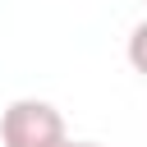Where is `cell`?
<instances>
[{
	"mask_svg": "<svg viewBox=\"0 0 147 147\" xmlns=\"http://www.w3.org/2000/svg\"><path fill=\"white\" fill-rule=\"evenodd\" d=\"M64 115L41 96H18L0 115V142L5 147H55L64 142Z\"/></svg>",
	"mask_w": 147,
	"mask_h": 147,
	"instance_id": "6da1fadb",
	"label": "cell"
},
{
	"mask_svg": "<svg viewBox=\"0 0 147 147\" xmlns=\"http://www.w3.org/2000/svg\"><path fill=\"white\" fill-rule=\"evenodd\" d=\"M124 55H129L133 74H142V78H147V23H138V28L129 32V46H124Z\"/></svg>",
	"mask_w": 147,
	"mask_h": 147,
	"instance_id": "7a4b0ae2",
	"label": "cell"
},
{
	"mask_svg": "<svg viewBox=\"0 0 147 147\" xmlns=\"http://www.w3.org/2000/svg\"><path fill=\"white\" fill-rule=\"evenodd\" d=\"M55 147H101V142H74V138H64V142H55Z\"/></svg>",
	"mask_w": 147,
	"mask_h": 147,
	"instance_id": "3957f363",
	"label": "cell"
},
{
	"mask_svg": "<svg viewBox=\"0 0 147 147\" xmlns=\"http://www.w3.org/2000/svg\"><path fill=\"white\" fill-rule=\"evenodd\" d=\"M142 5H147V0H142Z\"/></svg>",
	"mask_w": 147,
	"mask_h": 147,
	"instance_id": "277c9868",
	"label": "cell"
}]
</instances>
